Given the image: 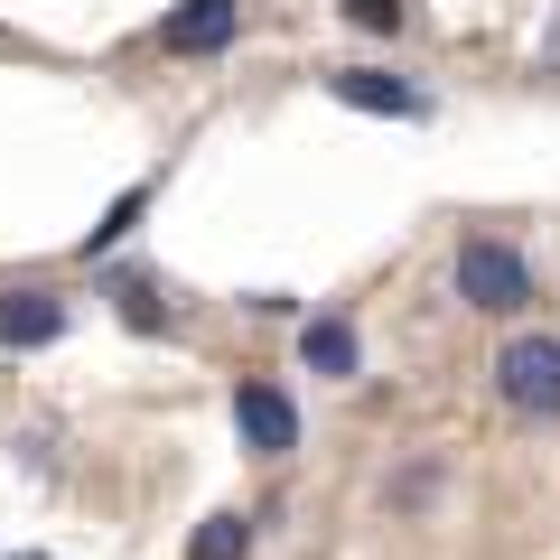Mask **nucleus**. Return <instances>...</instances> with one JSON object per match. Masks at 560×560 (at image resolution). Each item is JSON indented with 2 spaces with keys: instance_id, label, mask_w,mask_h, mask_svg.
Masks as SVG:
<instances>
[{
  "instance_id": "nucleus-11",
  "label": "nucleus",
  "mask_w": 560,
  "mask_h": 560,
  "mask_svg": "<svg viewBox=\"0 0 560 560\" xmlns=\"http://www.w3.org/2000/svg\"><path fill=\"white\" fill-rule=\"evenodd\" d=\"M337 10L355 28H374V38H393V28H401V0H337Z\"/></svg>"
},
{
  "instance_id": "nucleus-1",
  "label": "nucleus",
  "mask_w": 560,
  "mask_h": 560,
  "mask_svg": "<svg viewBox=\"0 0 560 560\" xmlns=\"http://www.w3.org/2000/svg\"><path fill=\"white\" fill-rule=\"evenodd\" d=\"M458 300L486 308V318H514V308H533V261L495 234H467L458 243Z\"/></svg>"
},
{
  "instance_id": "nucleus-6",
  "label": "nucleus",
  "mask_w": 560,
  "mask_h": 560,
  "mask_svg": "<svg viewBox=\"0 0 560 560\" xmlns=\"http://www.w3.org/2000/svg\"><path fill=\"white\" fill-rule=\"evenodd\" d=\"M66 337V300L57 290H0V346L28 355V346H57Z\"/></svg>"
},
{
  "instance_id": "nucleus-9",
  "label": "nucleus",
  "mask_w": 560,
  "mask_h": 560,
  "mask_svg": "<svg viewBox=\"0 0 560 560\" xmlns=\"http://www.w3.org/2000/svg\"><path fill=\"white\" fill-rule=\"evenodd\" d=\"M113 308H121V327H140V337H160V327H168V308H160L150 280H113Z\"/></svg>"
},
{
  "instance_id": "nucleus-10",
  "label": "nucleus",
  "mask_w": 560,
  "mask_h": 560,
  "mask_svg": "<svg viewBox=\"0 0 560 560\" xmlns=\"http://www.w3.org/2000/svg\"><path fill=\"white\" fill-rule=\"evenodd\" d=\"M140 206H150V187H131V197H113V206H103V224L84 234V253H113V243H121V234L140 224Z\"/></svg>"
},
{
  "instance_id": "nucleus-3",
  "label": "nucleus",
  "mask_w": 560,
  "mask_h": 560,
  "mask_svg": "<svg viewBox=\"0 0 560 560\" xmlns=\"http://www.w3.org/2000/svg\"><path fill=\"white\" fill-rule=\"evenodd\" d=\"M234 430H243L253 458H290L300 448V411H290L280 383H234Z\"/></svg>"
},
{
  "instance_id": "nucleus-7",
  "label": "nucleus",
  "mask_w": 560,
  "mask_h": 560,
  "mask_svg": "<svg viewBox=\"0 0 560 560\" xmlns=\"http://www.w3.org/2000/svg\"><path fill=\"white\" fill-rule=\"evenodd\" d=\"M300 364L327 374V383H346V374H355V318H308L300 327Z\"/></svg>"
},
{
  "instance_id": "nucleus-8",
  "label": "nucleus",
  "mask_w": 560,
  "mask_h": 560,
  "mask_svg": "<svg viewBox=\"0 0 560 560\" xmlns=\"http://www.w3.org/2000/svg\"><path fill=\"white\" fill-rule=\"evenodd\" d=\"M253 551V523L243 514H206L197 533H187V560H243Z\"/></svg>"
},
{
  "instance_id": "nucleus-2",
  "label": "nucleus",
  "mask_w": 560,
  "mask_h": 560,
  "mask_svg": "<svg viewBox=\"0 0 560 560\" xmlns=\"http://www.w3.org/2000/svg\"><path fill=\"white\" fill-rule=\"evenodd\" d=\"M495 393L514 401L523 420H560V337H504Z\"/></svg>"
},
{
  "instance_id": "nucleus-4",
  "label": "nucleus",
  "mask_w": 560,
  "mask_h": 560,
  "mask_svg": "<svg viewBox=\"0 0 560 560\" xmlns=\"http://www.w3.org/2000/svg\"><path fill=\"white\" fill-rule=\"evenodd\" d=\"M327 94H337L346 113H383V121H420V113H430V94L401 84V75H383V66H337Z\"/></svg>"
},
{
  "instance_id": "nucleus-5",
  "label": "nucleus",
  "mask_w": 560,
  "mask_h": 560,
  "mask_svg": "<svg viewBox=\"0 0 560 560\" xmlns=\"http://www.w3.org/2000/svg\"><path fill=\"white\" fill-rule=\"evenodd\" d=\"M234 28H243V0H187L160 20V47L168 57H215V47H234Z\"/></svg>"
}]
</instances>
